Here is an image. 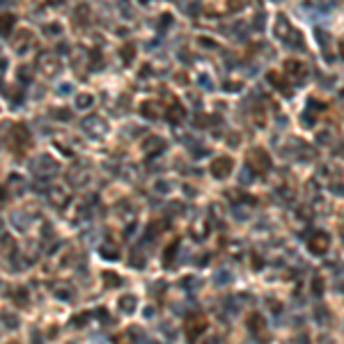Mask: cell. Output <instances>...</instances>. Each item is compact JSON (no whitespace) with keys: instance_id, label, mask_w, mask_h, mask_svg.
I'll use <instances>...</instances> for the list:
<instances>
[{"instance_id":"cell-1","label":"cell","mask_w":344,"mask_h":344,"mask_svg":"<svg viewBox=\"0 0 344 344\" xmlns=\"http://www.w3.org/2000/svg\"><path fill=\"white\" fill-rule=\"evenodd\" d=\"M10 147L16 156H25L32 147V138H30V131L25 124H14L10 129Z\"/></svg>"},{"instance_id":"cell-2","label":"cell","mask_w":344,"mask_h":344,"mask_svg":"<svg viewBox=\"0 0 344 344\" xmlns=\"http://www.w3.org/2000/svg\"><path fill=\"white\" fill-rule=\"evenodd\" d=\"M248 163L255 172H266V170L271 168V156L266 154L262 147H253V150L248 152Z\"/></svg>"},{"instance_id":"cell-3","label":"cell","mask_w":344,"mask_h":344,"mask_svg":"<svg viewBox=\"0 0 344 344\" xmlns=\"http://www.w3.org/2000/svg\"><path fill=\"white\" fill-rule=\"evenodd\" d=\"M207 330V319L205 317H200V314H193V317H188L184 324V333L186 337L190 339V342H195V339L200 337V335Z\"/></svg>"},{"instance_id":"cell-4","label":"cell","mask_w":344,"mask_h":344,"mask_svg":"<svg viewBox=\"0 0 344 344\" xmlns=\"http://www.w3.org/2000/svg\"><path fill=\"white\" fill-rule=\"evenodd\" d=\"M37 67L41 69V74L44 76H53L60 71V62H58V58L55 55H51L48 51H44V53H39V58H37Z\"/></svg>"},{"instance_id":"cell-5","label":"cell","mask_w":344,"mask_h":344,"mask_svg":"<svg viewBox=\"0 0 344 344\" xmlns=\"http://www.w3.org/2000/svg\"><path fill=\"white\" fill-rule=\"evenodd\" d=\"M284 74H287V78L289 80L301 83V80L308 76V67H305L301 60H287L284 62Z\"/></svg>"},{"instance_id":"cell-6","label":"cell","mask_w":344,"mask_h":344,"mask_svg":"<svg viewBox=\"0 0 344 344\" xmlns=\"http://www.w3.org/2000/svg\"><path fill=\"white\" fill-rule=\"evenodd\" d=\"M232 159L229 156H218V159L211 163V172H214V177H218V179H225V177L232 172Z\"/></svg>"},{"instance_id":"cell-7","label":"cell","mask_w":344,"mask_h":344,"mask_svg":"<svg viewBox=\"0 0 344 344\" xmlns=\"http://www.w3.org/2000/svg\"><path fill=\"white\" fill-rule=\"evenodd\" d=\"M32 41H35V37H32L30 30H19L14 37V41H12V48H14L16 53H25V51L30 48Z\"/></svg>"},{"instance_id":"cell-8","label":"cell","mask_w":344,"mask_h":344,"mask_svg":"<svg viewBox=\"0 0 344 344\" xmlns=\"http://www.w3.org/2000/svg\"><path fill=\"white\" fill-rule=\"evenodd\" d=\"M310 250H312L314 255H324L326 250H328V236L326 234H314L312 239H310Z\"/></svg>"},{"instance_id":"cell-9","label":"cell","mask_w":344,"mask_h":344,"mask_svg":"<svg viewBox=\"0 0 344 344\" xmlns=\"http://www.w3.org/2000/svg\"><path fill=\"white\" fill-rule=\"evenodd\" d=\"M165 115H168L170 122H179L181 117H184V106H181L177 99H170L168 108H165Z\"/></svg>"},{"instance_id":"cell-10","label":"cell","mask_w":344,"mask_h":344,"mask_svg":"<svg viewBox=\"0 0 344 344\" xmlns=\"http://www.w3.org/2000/svg\"><path fill=\"white\" fill-rule=\"evenodd\" d=\"M48 200L53 202L55 207H65L67 202H69V193L55 186V188H51V190H48Z\"/></svg>"},{"instance_id":"cell-11","label":"cell","mask_w":344,"mask_h":344,"mask_svg":"<svg viewBox=\"0 0 344 344\" xmlns=\"http://www.w3.org/2000/svg\"><path fill=\"white\" fill-rule=\"evenodd\" d=\"M16 25V16L14 14H0V37H7Z\"/></svg>"},{"instance_id":"cell-12","label":"cell","mask_w":344,"mask_h":344,"mask_svg":"<svg viewBox=\"0 0 344 344\" xmlns=\"http://www.w3.org/2000/svg\"><path fill=\"white\" fill-rule=\"evenodd\" d=\"M269 80H271V85H273V87H278V90H282L284 94H289V92H291L289 87H287V85L282 83L284 78H282V76L278 74V71H269Z\"/></svg>"},{"instance_id":"cell-13","label":"cell","mask_w":344,"mask_h":344,"mask_svg":"<svg viewBox=\"0 0 344 344\" xmlns=\"http://www.w3.org/2000/svg\"><path fill=\"white\" fill-rule=\"evenodd\" d=\"M92 104H94V96H92V94H78V96H76V106H78L80 110L90 108Z\"/></svg>"},{"instance_id":"cell-14","label":"cell","mask_w":344,"mask_h":344,"mask_svg":"<svg viewBox=\"0 0 344 344\" xmlns=\"http://www.w3.org/2000/svg\"><path fill=\"white\" fill-rule=\"evenodd\" d=\"M120 310L122 312H133L135 310V299L133 296H124V299L120 301Z\"/></svg>"},{"instance_id":"cell-15","label":"cell","mask_w":344,"mask_h":344,"mask_svg":"<svg viewBox=\"0 0 344 344\" xmlns=\"http://www.w3.org/2000/svg\"><path fill=\"white\" fill-rule=\"evenodd\" d=\"M140 110H142V113H145L147 117H150V120H156V117H159V110H156V106L152 104V101H145Z\"/></svg>"},{"instance_id":"cell-16","label":"cell","mask_w":344,"mask_h":344,"mask_svg":"<svg viewBox=\"0 0 344 344\" xmlns=\"http://www.w3.org/2000/svg\"><path fill=\"white\" fill-rule=\"evenodd\" d=\"M120 53H122V58H124V62H126V65H129V62L133 60V55H135V46H133V44H126V46H122V51H120Z\"/></svg>"},{"instance_id":"cell-17","label":"cell","mask_w":344,"mask_h":344,"mask_svg":"<svg viewBox=\"0 0 344 344\" xmlns=\"http://www.w3.org/2000/svg\"><path fill=\"white\" fill-rule=\"evenodd\" d=\"M250 330H262L264 328V319H262L260 314H255V317H250Z\"/></svg>"},{"instance_id":"cell-18","label":"cell","mask_w":344,"mask_h":344,"mask_svg":"<svg viewBox=\"0 0 344 344\" xmlns=\"http://www.w3.org/2000/svg\"><path fill=\"white\" fill-rule=\"evenodd\" d=\"M248 5V0H227V7L232 12H239V10H243V7Z\"/></svg>"},{"instance_id":"cell-19","label":"cell","mask_w":344,"mask_h":344,"mask_svg":"<svg viewBox=\"0 0 344 344\" xmlns=\"http://www.w3.org/2000/svg\"><path fill=\"white\" fill-rule=\"evenodd\" d=\"M19 78L28 83V80L32 78V67H21V69H19Z\"/></svg>"},{"instance_id":"cell-20","label":"cell","mask_w":344,"mask_h":344,"mask_svg":"<svg viewBox=\"0 0 344 344\" xmlns=\"http://www.w3.org/2000/svg\"><path fill=\"white\" fill-rule=\"evenodd\" d=\"M145 147H147V150H152V147H163V142H161V140H147V142H145Z\"/></svg>"},{"instance_id":"cell-21","label":"cell","mask_w":344,"mask_h":344,"mask_svg":"<svg viewBox=\"0 0 344 344\" xmlns=\"http://www.w3.org/2000/svg\"><path fill=\"white\" fill-rule=\"evenodd\" d=\"M65 0H48V5H62Z\"/></svg>"},{"instance_id":"cell-22","label":"cell","mask_w":344,"mask_h":344,"mask_svg":"<svg viewBox=\"0 0 344 344\" xmlns=\"http://www.w3.org/2000/svg\"><path fill=\"white\" fill-rule=\"evenodd\" d=\"M339 53H342V58H344V39L339 41Z\"/></svg>"}]
</instances>
